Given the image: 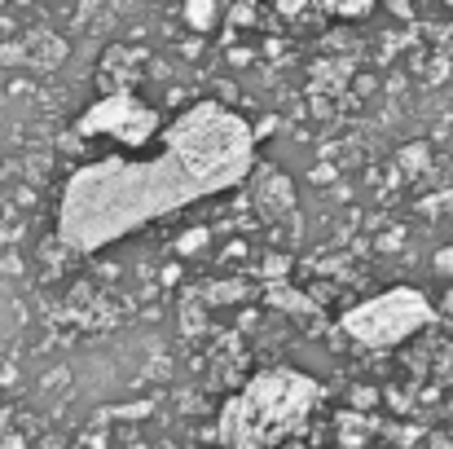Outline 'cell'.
<instances>
[{
  "mask_svg": "<svg viewBox=\"0 0 453 449\" xmlns=\"http://www.w3.org/2000/svg\"><path fill=\"white\" fill-rule=\"evenodd\" d=\"M154 124H158V115H154L150 106L133 102V97H106V102H102L97 111H88V120H84V128L115 133V137H128L133 146H142V142L150 137Z\"/></svg>",
  "mask_w": 453,
  "mask_h": 449,
  "instance_id": "obj_1",
  "label": "cell"
},
{
  "mask_svg": "<svg viewBox=\"0 0 453 449\" xmlns=\"http://www.w3.org/2000/svg\"><path fill=\"white\" fill-rule=\"evenodd\" d=\"M185 18H189L194 27H207V22H211V0H189V4H185Z\"/></svg>",
  "mask_w": 453,
  "mask_h": 449,
  "instance_id": "obj_2",
  "label": "cell"
}]
</instances>
